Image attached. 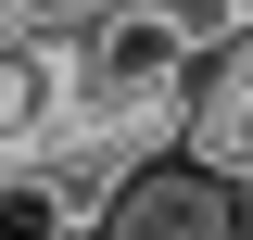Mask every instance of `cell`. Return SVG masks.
<instances>
[{"instance_id":"obj_1","label":"cell","mask_w":253,"mask_h":240,"mask_svg":"<svg viewBox=\"0 0 253 240\" xmlns=\"http://www.w3.org/2000/svg\"><path fill=\"white\" fill-rule=\"evenodd\" d=\"M215 38L190 26L177 0H76V38H63V126H126V139H165L203 76Z\"/></svg>"},{"instance_id":"obj_2","label":"cell","mask_w":253,"mask_h":240,"mask_svg":"<svg viewBox=\"0 0 253 240\" xmlns=\"http://www.w3.org/2000/svg\"><path fill=\"white\" fill-rule=\"evenodd\" d=\"M63 126V51H38L26 26H0V152H26Z\"/></svg>"}]
</instances>
